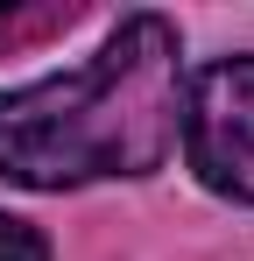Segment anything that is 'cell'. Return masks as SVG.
<instances>
[{"label": "cell", "instance_id": "cell-1", "mask_svg": "<svg viewBox=\"0 0 254 261\" xmlns=\"http://www.w3.org/2000/svg\"><path fill=\"white\" fill-rule=\"evenodd\" d=\"M176 29L163 14L120 21L99 57L0 99V176L7 184H92L148 176L176 141Z\"/></svg>", "mask_w": 254, "mask_h": 261}, {"label": "cell", "instance_id": "cell-2", "mask_svg": "<svg viewBox=\"0 0 254 261\" xmlns=\"http://www.w3.org/2000/svg\"><path fill=\"white\" fill-rule=\"evenodd\" d=\"M184 155L219 198L254 205V57L198 71L184 99Z\"/></svg>", "mask_w": 254, "mask_h": 261}, {"label": "cell", "instance_id": "cell-3", "mask_svg": "<svg viewBox=\"0 0 254 261\" xmlns=\"http://www.w3.org/2000/svg\"><path fill=\"white\" fill-rule=\"evenodd\" d=\"M0 261H49V247H42L36 226H21V219L0 212Z\"/></svg>", "mask_w": 254, "mask_h": 261}]
</instances>
